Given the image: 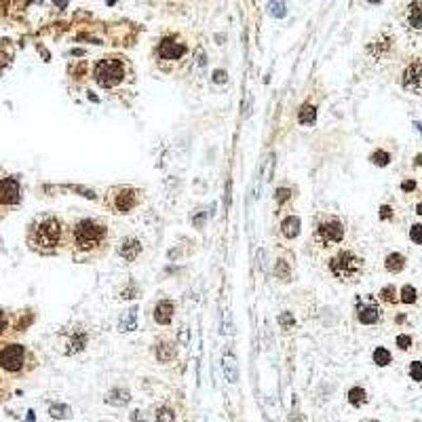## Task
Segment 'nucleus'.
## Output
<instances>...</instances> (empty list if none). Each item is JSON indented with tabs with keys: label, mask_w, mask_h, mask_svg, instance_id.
<instances>
[{
	"label": "nucleus",
	"mask_w": 422,
	"mask_h": 422,
	"mask_svg": "<svg viewBox=\"0 0 422 422\" xmlns=\"http://www.w3.org/2000/svg\"><path fill=\"white\" fill-rule=\"evenodd\" d=\"M61 222L53 215H44L41 220H36L30 226L28 232V241L34 249H41V252H51L61 243Z\"/></svg>",
	"instance_id": "nucleus-1"
},
{
	"label": "nucleus",
	"mask_w": 422,
	"mask_h": 422,
	"mask_svg": "<svg viewBox=\"0 0 422 422\" xmlns=\"http://www.w3.org/2000/svg\"><path fill=\"white\" fill-rule=\"evenodd\" d=\"M327 268L340 283H357L365 272V262L361 255H357L350 249H342V252L330 257Z\"/></svg>",
	"instance_id": "nucleus-2"
},
{
	"label": "nucleus",
	"mask_w": 422,
	"mask_h": 422,
	"mask_svg": "<svg viewBox=\"0 0 422 422\" xmlns=\"http://www.w3.org/2000/svg\"><path fill=\"white\" fill-rule=\"evenodd\" d=\"M125 61L119 57H104L95 64V70H93V76H95V83L104 89H112L116 87L123 78H125Z\"/></svg>",
	"instance_id": "nucleus-3"
},
{
	"label": "nucleus",
	"mask_w": 422,
	"mask_h": 422,
	"mask_svg": "<svg viewBox=\"0 0 422 422\" xmlns=\"http://www.w3.org/2000/svg\"><path fill=\"white\" fill-rule=\"evenodd\" d=\"M104 237H106L104 224H99L95 220H81L74 228V245L78 249H83V252L97 247Z\"/></svg>",
	"instance_id": "nucleus-4"
},
{
	"label": "nucleus",
	"mask_w": 422,
	"mask_h": 422,
	"mask_svg": "<svg viewBox=\"0 0 422 422\" xmlns=\"http://www.w3.org/2000/svg\"><path fill=\"white\" fill-rule=\"evenodd\" d=\"M312 239H315L321 247L336 245V243H340V241L344 239V226H342L340 220L330 217V220H325V222H321L317 226V230L312 232Z\"/></svg>",
	"instance_id": "nucleus-5"
},
{
	"label": "nucleus",
	"mask_w": 422,
	"mask_h": 422,
	"mask_svg": "<svg viewBox=\"0 0 422 422\" xmlns=\"http://www.w3.org/2000/svg\"><path fill=\"white\" fill-rule=\"evenodd\" d=\"M26 361V348L21 344H9L0 350V367L6 372H19Z\"/></svg>",
	"instance_id": "nucleus-6"
},
{
	"label": "nucleus",
	"mask_w": 422,
	"mask_h": 422,
	"mask_svg": "<svg viewBox=\"0 0 422 422\" xmlns=\"http://www.w3.org/2000/svg\"><path fill=\"white\" fill-rule=\"evenodd\" d=\"M403 89L412 93H422V59H414L403 70Z\"/></svg>",
	"instance_id": "nucleus-7"
},
{
	"label": "nucleus",
	"mask_w": 422,
	"mask_h": 422,
	"mask_svg": "<svg viewBox=\"0 0 422 422\" xmlns=\"http://www.w3.org/2000/svg\"><path fill=\"white\" fill-rule=\"evenodd\" d=\"M110 205L116 213H129L137 205V190L133 188H119L114 190V197H110Z\"/></svg>",
	"instance_id": "nucleus-8"
},
{
	"label": "nucleus",
	"mask_w": 422,
	"mask_h": 422,
	"mask_svg": "<svg viewBox=\"0 0 422 422\" xmlns=\"http://www.w3.org/2000/svg\"><path fill=\"white\" fill-rule=\"evenodd\" d=\"M357 319L361 325H378L380 319H382V310H380L378 304H374V302H365V304L359 302L357 304Z\"/></svg>",
	"instance_id": "nucleus-9"
},
{
	"label": "nucleus",
	"mask_w": 422,
	"mask_h": 422,
	"mask_svg": "<svg viewBox=\"0 0 422 422\" xmlns=\"http://www.w3.org/2000/svg\"><path fill=\"white\" fill-rule=\"evenodd\" d=\"M19 201V184L13 177L0 179V203L2 205H15Z\"/></svg>",
	"instance_id": "nucleus-10"
},
{
	"label": "nucleus",
	"mask_w": 422,
	"mask_h": 422,
	"mask_svg": "<svg viewBox=\"0 0 422 422\" xmlns=\"http://www.w3.org/2000/svg\"><path fill=\"white\" fill-rule=\"evenodd\" d=\"M186 53V46L177 41H163L159 44V55L163 59H169V61H175V59H182Z\"/></svg>",
	"instance_id": "nucleus-11"
},
{
	"label": "nucleus",
	"mask_w": 422,
	"mask_h": 422,
	"mask_svg": "<svg viewBox=\"0 0 422 422\" xmlns=\"http://www.w3.org/2000/svg\"><path fill=\"white\" fill-rule=\"evenodd\" d=\"M405 23L412 30H422V0H414L405 9Z\"/></svg>",
	"instance_id": "nucleus-12"
},
{
	"label": "nucleus",
	"mask_w": 422,
	"mask_h": 422,
	"mask_svg": "<svg viewBox=\"0 0 422 422\" xmlns=\"http://www.w3.org/2000/svg\"><path fill=\"white\" fill-rule=\"evenodd\" d=\"M139 252H142V243L137 239H123L119 245V255L127 262H133L139 255Z\"/></svg>",
	"instance_id": "nucleus-13"
},
{
	"label": "nucleus",
	"mask_w": 422,
	"mask_h": 422,
	"mask_svg": "<svg viewBox=\"0 0 422 422\" xmlns=\"http://www.w3.org/2000/svg\"><path fill=\"white\" fill-rule=\"evenodd\" d=\"M171 319H173V302L171 300H163L156 304L154 308V321L159 325H169Z\"/></svg>",
	"instance_id": "nucleus-14"
},
{
	"label": "nucleus",
	"mask_w": 422,
	"mask_h": 422,
	"mask_svg": "<svg viewBox=\"0 0 422 422\" xmlns=\"http://www.w3.org/2000/svg\"><path fill=\"white\" fill-rule=\"evenodd\" d=\"M66 346H68V348H66V355H76V353H81V350L87 346V334L74 330Z\"/></svg>",
	"instance_id": "nucleus-15"
},
{
	"label": "nucleus",
	"mask_w": 422,
	"mask_h": 422,
	"mask_svg": "<svg viewBox=\"0 0 422 422\" xmlns=\"http://www.w3.org/2000/svg\"><path fill=\"white\" fill-rule=\"evenodd\" d=\"M281 232H283V237L287 239H294L300 234V217L295 215H287L283 222H281Z\"/></svg>",
	"instance_id": "nucleus-16"
},
{
	"label": "nucleus",
	"mask_w": 422,
	"mask_h": 422,
	"mask_svg": "<svg viewBox=\"0 0 422 422\" xmlns=\"http://www.w3.org/2000/svg\"><path fill=\"white\" fill-rule=\"evenodd\" d=\"M384 268L388 272H401L405 268V255L403 253H388L384 260Z\"/></svg>",
	"instance_id": "nucleus-17"
},
{
	"label": "nucleus",
	"mask_w": 422,
	"mask_h": 422,
	"mask_svg": "<svg viewBox=\"0 0 422 422\" xmlns=\"http://www.w3.org/2000/svg\"><path fill=\"white\" fill-rule=\"evenodd\" d=\"M129 399H131V395H129L127 388H112L106 397V401L112 403V405H127Z\"/></svg>",
	"instance_id": "nucleus-18"
},
{
	"label": "nucleus",
	"mask_w": 422,
	"mask_h": 422,
	"mask_svg": "<svg viewBox=\"0 0 422 422\" xmlns=\"http://www.w3.org/2000/svg\"><path fill=\"white\" fill-rule=\"evenodd\" d=\"M390 46V38L388 36H382V38H376V41H372V44L367 46V53H372L374 57H382L386 53V49Z\"/></svg>",
	"instance_id": "nucleus-19"
},
{
	"label": "nucleus",
	"mask_w": 422,
	"mask_h": 422,
	"mask_svg": "<svg viewBox=\"0 0 422 422\" xmlns=\"http://www.w3.org/2000/svg\"><path fill=\"white\" fill-rule=\"evenodd\" d=\"M317 119V108L315 106H310V104H304L300 108V114H298V121L302 125H312Z\"/></svg>",
	"instance_id": "nucleus-20"
},
{
	"label": "nucleus",
	"mask_w": 422,
	"mask_h": 422,
	"mask_svg": "<svg viewBox=\"0 0 422 422\" xmlns=\"http://www.w3.org/2000/svg\"><path fill=\"white\" fill-rule=\"evenodd\" d=\"M367 401V393L361 388V386H355L348 390V403L355 405V408H361V405Z\"/></svg>",
	"instance_id": "nucleus-21"
},
{
	"label": "nucleus",
	"mask_w": 422,
	"mask_h": 422,
	"mask_svg": "<svg viewBox=\"0 0 422 422\" xmlns=\"http://www.w3.org/2000/svg\"><path fill=\"white\" fill-rule=\"evenodd\" d=\"M175 357V348L169 344V342H163V344H159L156 346V359H159V361H171V359Z\"/></svg>",
	"instance_id": "nucleus-22"
},
{
	"label": "nucleus",
	"mask_w": 422,
	"mask_h": 422,
	"mask_svg": "<svg viewBox=\"0 0 422 422\" xmlns=\"http://www.w3.org/2000/svg\"><path fill=\"white\" fill-rule=\"evenodd\" d=\"M49 414H51L53 418H57V420H59V418H64V420H66V418L72 416V410H70L68 405H59V403H55V405H51Z\"/></svg>",
	"instance_id": "nucleus-23"
},
{
	"label": "nucleus",
	"mask_w": 422,
	"mask_h": 422,
	"mask_svg": "<svg viewBox=\"0 0 422 422\" xmlns=\"http://www.w3.org/2000/svg\"><path fill=\"white\" fill-rule=\"evenodd\" d=\"M224 370H226V378L230 382H237L239 374H237V365H234V359L232 357H226L224 359Z\"/></svg>",
	"instance_id": "nucleus-24"
},
{
	"label": "nucleus",
	"mask_w": 422,
	"mask_h": 422,
	"mask_svg": "<svg viewBox=\"0 0 422 422\" xmlns=\"http://www.w3.org/2000/svg\"><path fill=\"white\" fill-rule=\"evenodd\" d=\"M374 363H376V365H388L390 363V353H388L386 348L378 346L376 350H374Z\"/></svg>",
	"instance_id": "nucleus-25"
},
{
	"label": "nucleus",
	"mask_w": 422,
	"mask_h": 422,
	"mask_svg": "<svg viewBox=\"0 0 422 422\" xmlns=\"http://www.w3.org/2000/svg\"><path fill=\"white\" fill-rule=\"evenodd\" d=\"M395 294H397V289H395L393 285H388V287H382L378 295H380V300H382V302L393 304V302H397V295H395Z\"/></svg>",
	"instance_id": "nucleus-26"
},
{
	"label": "nucleus",
	"mask_w": 422,
	"mask_h": 422,
	"mask_svg": "<svg viewBox=\"0 0 422 422\" xmlns=\"http://www.w3.org/2000/svg\"><path fill=\"white\" fill-rule=\"evenodd\" d=\"M372 161H374V165H378V167H384L390 163V154L384 152V150H376L372 154Z\"/></svg>",
	"instance_id": "nucleus-27"
},
{
	"label": "nucleus",
	"mask_w": 422,
	"mask_h": 422,
	"mask_svg": "<svg viewBox=\"0 0 422 422\" xmlns=\"http://www.w3.org/2000/svg\"><path fill=\"white\" fill-rule=\"evenodd\" d=\"M416 298H418V294H416V289H414L412 285H405V287L401 289V302L414 304V302H416Z\"/></svg>",
	"instance_id": "nucleus-28"
},
{
	"label": "nucleus",
	"mask_w": 422,
	"mask_h": 422,
	"mask_svg": "<svg viewBox=\"0 0 422 422\" xmlns=\"http://www.w3.org/2000/svg\"><path fill=\"white\" fill-rule=\"evenodd\" d=\"M127 323H129V332L135 330V308L131 312H125V315L121 317V330L123 332H125V327H127Z\"/></svg>",
	"instance_id": "nucleus-29"
},
{
	"label": "nucleus",
	"mask_w": 422,
	"mask_h": 422,
	"mask_svg": "<svg viewBox=\"0 0 422 422\" xmlns=\"http://www.w3.org/2000/svg\"><path fill=\"white\" fill-rule=\"evenodd\" d=\"M175 420V414L171 412L169 408H159L156 410V422H173Z\"/></svg>",
	"instance_id": "nucleus-30"
},
{
	"label": "nucleus",
	"mask_w": 422,
	"mask_h": 422,
	"mask_svg": "<svg viewBox=\"0 0 422 422\" xmlns=\"http://www.w3.org/2000/svg\"><path fill=\"white\" fill-rule=\"evenodd\" d=\"M270 15H275V17H283L285 15V4L283 0H270Z\"/></svg>",
	"instance_id": "nucleus-31"
},
{
	"label": "nucleus",
	"mask_w": 422,
	"mask_h": 422,
	"mask_svg": "<svg viewBox=\"0 0 422 422\" xmlns=\"http://www.w3.org/2000/svg\"><path fill=\"white\" fill-rule=\"evenodd\" d=\"M410 239L416 245H422V224H414L410 228Z\"/></svg>",
	"instance_id": "nucleus-32"
},
{
	"label": "nucleus",
	"mask_w": 422,
	"mask_h": 422,
	"mask_svg": "<svg viewBox=\"0 0 422 422\" xmlns=\"http://www.w3.org/2000/svg\"><path fill=\"white\" fill-rule=\"evenodd\" d=\"M275 272H277V277L279 279H283V281H289V266L283 262V260H279L277 262V268H275Z\"/></svg>",
	"instance_id": "nucleus-33"
},
{
	"label": "nucleus",
	"mask_w": 422,
	"mask_h": 422,
	"mask_svg": "<svg viewBox=\"0 0 422 422\" xmlns=\"http://www.w3.org/2000/svg\"><path fill=\"white\" fill-rule=\"evenodd\" d=\"M410 376H412V380H416V382L422 380V363L420 361H414L410 365Z\"/></svg>",
	"instance_id": "nucleus-34"
},
{
	"label": "nucleus",
	"mask_w": 422,
	"mask_h": 422,
	"mask_svg": "<svg viewBox=\"0 0 422 422\" xmlns=\"http://www.w3.org/2000/svg\"><path fill=\"white\" fill-rule=\"evenodd\" d=\"M397 346H399L401 350H408L412 346V338H410V336H405V334L397 336Z\"/></svg>",
	"instance_id": "nucleus-35"
},
{
	"label": "nucleus",
	"mask_w": 422,
	"mask_h": 422,
	"mask_svg": "<svg viewBox=\"0 0 422 422\" xmlns=\"http://www.w3.org/2000/svg\"><path fill=\"white\" fill-rule=\"evenodd\" d=\"M279 323L283 325L285 330H292V327H294V317L289 315V312H283V315L279 317Z\"/></svg>",
	"instance_id": "nucleus-36"
},
{
	"label": "nucleus",
	"mask_w": 422,
	"mask_h": 422,
	"mask_svg": "<svg viewBox=\"0 0 422 422\" xmlns=\"http://www.w3.org/2000/svg\"><path fill=\"white\" fill-rule=\"evenodd\" d=\"M401 190H403V192H412V190H416V182H414V179H405V182L401 184Z\"/></svg>",
	"instance_id": "nucleus-37"
},
{
	"label": "nucleus",
	"mask_w": 422,
	"mask_h": 422,
	"mask_svg": "<svg viewBox=\"0 0 422 422\" xmlns=\"http://www.w3.org/2000/svg\"><path fill=\"white\" fill-rule=\"evenodd\" d=\"M275 199H277L279 203H285V201L289 199V190H287V188H279V190H277V197H275Z\"/></svg>",
	"instance_id": "nucleus-38"
},
{
	"label": "nucleus",
	"mask_w": 422,
	"mask_h": 422,
	"mask_svg": "<svg viewBox=\"0 0 422 422\" xmlns=\"http://www.w3.org/2000/svg\"><path fill=\"white\" fill-rule=\"evenodd\" d=\"M390 211H393V209H390V207H386V205H384V207H380V217H384V220H386V217H390V215H393V213H390Z\"/></svg>",
	"instance_id": "nucleus-39"
},
{
	"label": "nucleus",
	"mask_w": 422,
	"mask_h": 422,
	"mask_svg": "<svg viewBox=\"0 0 422 422\" xmlns=\"http://www.w3.org/2000/svg\"><path fill=\"white\" fill-rule=\"evenodd\" d=\"M215 83H226V72L224 70H217L215 72Z\"/></svg>",
	"instance_id": "nucleus-40"
},
{
	"label": "nucleus",
	"mask_w": 422,
	"mask_h": 422,
	"mask_svg": "<svg viewBox=\"0 0 422 422\" xmlns=\"http://www.w3.org/2000/svg\"><path fill=\"white\" fill-rule=\"evenodd\" d=\"M4 330H6V317H4V312H0V334Z\"/></svg>",
	"instance_id": "nucleus-41"
},
{
	"label": "nucleus",
	"mask_w": 422,
	"mask_h": 422,
	"mask_svg": "<svg viewBox=\"0 0 422 422\" xmlns=\"http://www.w3.org/2000/svg\"><path fill=\"white\" fill-rule=\"evenodd\" d=\"M416 213H420V215H422V203H418V205H416Z\"/></svg>",
	"instance_id": "nucleus-42"
},
{
	"label": "nucleus",
	"mask_w": 422,
	"mask_h": 422,
	"mask_svg": "<svg viewBox=\"0 0 422 422\" xmlns=\"http://www.w3.org/2000/svg\"><path fill=\"white\" fill-rule=\"evenodd\" d=\"M416 165H422V154L416 156Z\"/></svg>",
	"instance_id": "nucleus-43"
},
{
	"label": "nucleus",
	"mask_w": 422,
	"mask_h": 422,
	"mask_svg": "<svg viewBox=\"0 0 422 422\" xmlns=\"http://www.w3.org/2000/svg\"><path fill=\"white\" fill-rule=\"evenodd\" d=\"M370 2H380V0H370Z\"/></svg>",
	"instance_id": "nucleus-44"
}]
</instances>
